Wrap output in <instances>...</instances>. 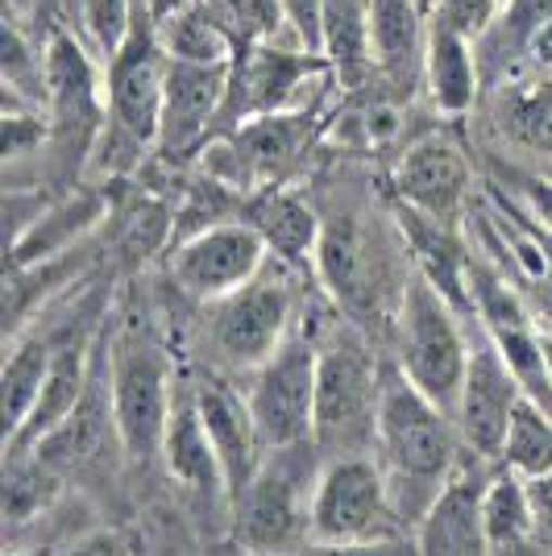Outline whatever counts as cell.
Segmentation results:
<instances>
[{
    "instance_id": "obj_1",
    "label": "cell",
    "mask_w": 552,
    "mask_h": 556,
    "mask_svg": "<svg viewBox=\"0 0 552 556\" xmlns=\"http://www.w3.org/2000/svg\"><path fill=\"white\" fill-rule=\"evenodd\" d=\"M412 270V254L394 220L391 200L382 212L349 204V200L324 212L316 278L324 282L328 300L353 320V328L366 332L369 325H382V320L391 325Z\"/></svg>"
},
{
    "instance_id": "obj_2",
    "label": "cell",
    "mask_w": 552,
    "mask_h": 556,
    "mask_svg": "<svg viewBox=\"0 0 552 556\" xmlns=\"http://www.w3.org/2000/svg\"><path fill=\"white\" fill-rule=\"evenodd\" d=\"M465 453H469V444L461 437L453 412L432 403L394 362H387L374 457L387 473L394 510L407 532L419 523V515L432 507L444 482L457 473Z\"/></svg>"
},
{
    "instance_id": "obj_3",
    "label": "cell",
    "mask_w": 552,
    "mask_h": 556,
    "mask_svg": "<svg viewBox=\"0 0 552 556\" xmlns=\"http://www.w3.org/2000/svg\"><path fill=\"white\" fill-rule=\"evenodd\" d=\"M166 71L171 59L162 50L154 22L141 17L129 42L104 63V129L96 138L88 179L121 184L141 166L154 163L166 104Z\"/></svg>"
},
{
    "instance_id": "obj_4",
    "label": "cell",
    "mask_w": 552,
    "mask_h": 556,
    "mask_svg": "<svg viewBox=\"0 0 552 556\" xmlns=\"http://www.w3.org/2000/svg\"><path fill=\"white\" fill-rule=\"evenodd\" d=\"M104 366H109V399L125 457L134 465L162 457V437L184 374H175L171 341L146 303L125 307L109 325Z\"/></svg>"
},
{
    "instance_id": "obj_5",
    "label": "cell",
    "mask_w": 552,
    "mask_h": 556,
    "mask_svg": "<svg viewBox=\"0 0 552 556\" xmlns=\"http://www.w3.org/2000/svg\"><path fill=\"white\" fill-rule=\"evenodd\" d=\"M333 100L250 116L225 134H216L191 166L216 175L221 184L237 187L241 195H253L262 187L300 184V175L324 150V125H328Z\"/></svg>"
},
{
    "instance_id": "obj_6",
    "label": "cell",
    "mask_w": 552,
    "mask_h": 556,
    "mask_svg": "<svg viewBox=\"0 0 552 556\" xmlns=\"http://www.w3.org/2000/svg\"><path fill=\"white\" fill-rule=\"evenodd\" d=\"M300 270L271 257L262 275L216 303H200V349L216 374H253L300 325Z\"/></svg>"
},
{
    "instance_id": "obj_7",
    "label": "cell",
    "mask_w": 552,
    "mask_h": 556,
    "mask_svg": "<svg viewBox=\"0 0 552 556\" xmlns=\"http://www.w3.org/2000/svg\"><path fill=\"white\" fill-rule=\"evenodd\" d=\"M324 453L316 441L271 448L250 486L233 498V540L246 556H283L312 544V494L321 482Z\"/></svg>"
},
{
    "instance_id": "obj_8",
    "label": "cell",
    "mask_w": 552,
    "mask_h": 556,
    "mask_svg": "<svg viewBox=\"0 0 552 556\" xmlns=\"http://www.w3.org/2000/svg\"><path fill=\"white\" fill-rule=\"evenodd\" d=\"M474 316L457 312L428 278L412 270L391 320L394 366L444 412L457 407L461 382L474 349Z\"/></svg>"
},
{
    "instance_id": "obj_9",
    "label": "cell",
    "mask_w": 552,
    "mask_h": 556,
    "mask_svg": "<svg viewBox=\"0 0 552 556\" xmlns=\"http://www.w3.org/2000/svg\"><path fill=\"white\" fill-rule=\"evenodd\" d=\"M382 370L362 332H337L321 341L316 366V428L312 441L328 457H362L378 444L382 412Z\"/></svg>"
},
{
    "instance_id": "obj_10",
    "label": "cell",
    "mask_w": 552,
    "mask_h": 556,
    "mask_svg": "<svg viewBox=\"0 0 552 556\" xmlns=\"http://www.w3.org/2000/svg\"><path fill=\"white\" fill-rule=\"evenodd\" d=\"M341 92L337 75L321 50H312L300 38H278L241 50L229 67V96L221 113V134L250 121V116L283 113L321 104Z\"/></svg>"
},
{
    "instance_id": "obj_11",
    "label": "cell",
    "mask_w": 552,
    "mask_h": 556,
    "mask_svg": "<svg viewBox=\"0 0 552 556\" xmlns=\"http://www.w3.org/2000/svg\"><path fill=\"white\" fill-rule=\"evenodd\" d=\"M478 187H482L478 163L469 141L457 134V121H432L387 163L391 200L428 212L444 225L465 220V208L478 195Z\"/></svg>"
},
{
    "instance_id": "obj_12",
    "label": "cell",
    "mask_w": 552,
    "mask_h": 556,
    "mask_svg": "<svg viewBox=\"0 0 552 556\" xmlns=\"http://www.w3.org/2000/svg\"><path fill=\"white\" fill-rule=\"evenodd\" d=\"M316 366H321V337L312 320L296 325V332L258 366L246 374V399L258 419V432L266 453L287 444L312 441L316 428Z\"/></svg>"
},
{
    "instance_id": "obj_13",
    "label": "cell",
    "mask_w": 552,
    "mask_h": 556,
    "mask_svg": "<svg viewBox=\"0 0 552 556\" xmlns=\"http://www.w3.org/2000/svg\"><path fill=\"white\" fill-rule=\"evenodd\" d=\"M407 532L394 510L387 473L374 453L362 457H328L312 494V540L353 544L378 535Z\"/></svg>"
},
{
    "instance_id": "obj_14",
    "label": "cell",
    "mask_w": 552,
    "mask_h": 556,
    "mask_svg": "<svg viewBox=\"0 0 552 556\" xmlns=\"http://www.w3.org/2000/svg\"><path fill=\"white\" fill-rule=\"evenodd\" d=\"M166 282L171 291H179L187 303H216L241 291L246 282L262 275L271 266V250L246 220H225L212 229L196 232L187 241H175L166 254Z\"/></svg>"
},
{
    "instance_id": "obj_15",
    "label": "cell",
    "mask_w": 552,
    "mask_h": 556,
    "mask_svg": "<svg viewBox=\"0 0 552 556\" xmlns=\"http://www.w3.org/2000/svg\"><path fill=\"white\" fill-rule=\"evenodd\" d=\"M478 129V141L486 146L490 159H503L515 166H540L552 163V63L528 67L524 75L506 79L490 88L469 116Z\"/></svg>"
},
{
    "instance_id": "obj_16",
    "label": "cell",
    "mask_w": 552,
    "mask_h": 556,
    "mask_svg": "<svg viewBox=\"0 0 552 556\" xmlns=\"http://www.w3.org/2000/svg\"><path fill=\"white\" fill-rule=\"evenodd\" d=\"M233 63H175L166 71V104L154 166L184 170L200 159L208 141L221 134V113L229 96Z\"/></svg>"
},
{
    "instance_id": "obj_17",
    "label": "cell",
    "mask_w": 552,
    "mask_h": 556,
    "mask_svg": "<svg viewBox=\"0 0 552 556\" xmlns=\"http://www.w3.org/2000/svg\"><path fill=\"white\" fill-rule=\"evenodd\" d=\"M162 465H166L171 482L184 494V503L191 507L196 519H204L208 528L229 519L233 494L229 482H225V469H221V457L208 441L196 382H179V391H175L171 424H166V437H162Z\"/></svg>"
},
{
    "instance_id": "obj_18",
    "label": "cell",
    "mask_w": 552,
    "mask_h": 556,
    "mask_svg": "<svg viewBox=\"0 0 552 556\" xmlns=\"http://www.w3.org/2000/svg\"><path fill=\"white\" fill-rule=\"evenodd\" d=\"M524 403V387L515 370L506 366L503 349L494 345V337L482 325H474V349H469V370L461 382L457 419L461 437L469 444V453H478L486 462H503V441L515 407Z\"/></svg>"
},
{
    "instance_id": "obj_19",
    "label": "cell",
    "mask_w": 552,
    "mask_h": 556,
    "mask_svg": "<svg viewBox=\"0 0 552 556\" xmlns=\"http://www.w3.org/2000/svg\"><path fill=\"white\" fill-rule=\"evenodd\" d=\"M499 462H486L478 453H465L457 473L444 482L432 507L419 515L412 528L415 553L419 556H490L486 544V519H482V498L490 469Z\"/></svg>"
},
{
    "instance_id": "obj_20",
    "label": "cell",
    "mask_w": 552,
    "mask_h": 556,
    "mask_svg": "<svg viewBox=\"0 0 552 556\" xmlns=\"http://www.w3.org/2000/svg\"><path fill=\"white\" fill-rule=\"evenodd\" d=\"M241 220L258 229V237L266 241L275 262L300 270V275H316L324 212L312 204V195L300 184L262 187V191L246 195Z\"/></svg>"
},
{
    "instance_id": "obj_21",
    "label": "cell",
    "mask_w": 552,
    "mask_h": 556,
    "mask_svg": "<svg viewBox=\"0 0 552 556\" xmlns=\"http://www.w3.org/2000/svg\"><path fill=\"white\" fill-rule=\"evenodd\" d=\"M196 399H200V416H204L208 441L221 457L229 494L237 498L241 490L250 486V478L258 473V465L266 457V444L258 432V419L250 412L246 387H233L225 374L216 378H196Z\"/></svg>"
},
{
    "instance_id": "obj_22",
    "label": "cell",
    "mask_w": 552,
    "mask_h": 556,
    "mask_svg": "<svg viewBox=\"0 0 552 556\" xmlns=\"http://www.w3.org/2000/svg\"><path fill=\"white\" fill-rule=\"evenodd\" d=\"M474 47L486 92L528 67L552 63V0H503L499 17Z\"/></svg>"
},
{
    "instance_id": "obj_23",
    "label": "cell",
    "mask_w": 552,
    "mask_h": 556,
    "mask_svg": "<svg viewBox=\"0 0 552 556\" xmlns=\"http://www.w3.org/2000/svg\"><path fill=\"white\" fill-rule=\"evenodd\" d=\"M419 96L440 121H457V125H465L478 113L486 96L474 38H465L457 29L432 22V17H428V50H424Z\"/></svg>"
},
{
    "instance_id": "obj_24",
    "label": "cell",
    "mask_w": 552,
    "mask_h": 556,
    "mask_svg": "<svg viewBox=\"0 0 552 556\" xmlns=\"http://www.w3.org/2000/svg\"><path fill=\"white\" fill-rule=\"evenodd\" d=\"M482 519L490 556H544L540 553V540H536V528H531L528 482L515 469H506L503 462L490 469Z\"/></svg>"
},
{
    "instance_id": "obj_25",
    "label": "cell",
    "mask_w": 552,
    "mask_h": 556,
    "mask_svg": "<svg viewBox=\"0 0 552 556\" xmlns=\"http://www.w3.org/2000/svg\"><path fill=\"white\" fill-rule=\"evenodd\" d=\"M341 88H357L374 75L369 47V0H324L321 42H316Z\"/></svg>"
},
{
    "instance_id": "obj_26",
    "label": "cell",
    "mask_w": 552,
    "mask_h": 556,
    "mask_svg": "<svg viewBox=\"0 0 552 556\" xmlns=\"http://www.w3.org/2000/svg\"><path fill=\"white\" fill-rule=\"evenodd\" d=\"M154 34L166 59L175 63H233L237 59V42L208 0H187L179 9H171L162 22H154Z\"/></svg>"
},
{
    "instance_id": "obj_27",
    "label": "cell",
    "mask_w": 552,
    "mask_h": 556,
    "mask_svg": "<svg viewBox=\"0 0 552 556\" xmlns=\"http://www.w3.org/2000/svg\"><path fill=\"white\" fill-rule=\"evenodd\" d=\"M54 328H29L22 341H13L4 362V441H13L34 416L38 399L47 391Z\"/></svg>"
},
{
    "instance_id": "obj_28",
    "label": "cell",
    "mask_w": 552,
    "mask_h": 556,
    "mask_svg": "<svg viewBox=\"0 0 552 556\" xmlns=\"http://www.w3.org/2000/svg\"><path fill=\"white\" fill-rule=\"evenodd\" d=\"M141 9L138 0H75L67 25L88 42L100 63H109L116 50L129 42V34L138 29Z\"/></svg>"
},
{
    "instance_id": "obj_29",
    "label": "cell",
    "mask_w": 552,
    "mask_h": 556,
    "mask_svg": "<svg viewBox=\"0 0 552 556\" xmlns=\"http://www.w3.org/2000/svg\"><path fill=\"white\" fill-rule=\"evenodd\" d=\"M503 465L515 469L519 478L552 473V416L544 407H536L531 399H524L511 416L503 441Z\"/></svg>"
},
{
    "instance_id": "obj_30",
    "label": "cell",
    "mask_w": 552,
    "mask_h": 556,
    "mask_svg": "<svg viewBox=\"0 0 552 556\" xmlns=\"http://www.w3.org/2000/svg\"><path fill=\"white\" fill-rule=\"evenodd\" d=\"M208 4L221 13V22H225V29L233 34V42H237V54L258 47V42L300 38L291 29V17H287L283 0H208Z\"/></svg>"
},
{
    "instance_id": "obj_31",
    "label": "cell",
    "mask_w": 552,
    "mask_h": 556,
    "mask_svg": "<svg viewBox=\"0 0 552 556\" xmlns=\"http://www.w3.org/2000/svg\"><path fill=\"white\" fill-rule=\"evenodd\" d=\"M490 163H494V179L552 232V179L549 175H544V170H531V166L503 163V159H490Z\"/></svg>"
},
{
    "instance_id": "obj_32",
    "label": "cell",
    "mask_w": 552,
    "mask_h": 556,
    "mask_svg": "<svg viewBox=\"0 0 552 556\" xmlns=\"http://www.w3.org/2000/svg\"><path fill=\"white\" fill-rule=\"evenodd\" d=\"M499 9H503V0H428V17L432 22L449 25V29H457L474 42L490 29Z\"/></svg>"
},
{
    "instance_id": "obj_33",
    "label": "cell",
    "mask_w": 552,
    "mask_h": 556,
    "mask_svg": "<svg viewBox=\"0 0 552 556\" xmlns=\"http://www.w3.org/2000/svg\"><path fill=\"white\" fill-rule=\"evenodd\" d=\"M283 556H419L415 553L412 532L378 535V540H353V544H328V540H312L296 553Z\"/></svg>"
},
{
    "instance_id": "obj_34",
    "label": "cell",
    "mask_w": 552,
    "mask_h": 556,
    "mask_svg": "<svg viewBox=\"0 0 552 556\" xmlns=\"http://www.w3.org/2000/svg\"><path fill=\"white\" fill-rule=\"evenodd\" d=\"M524 482H528L531 528H536V540H540V553L552 556V473L524 478Z\"/></svg>"
},
{
    "instance_id": "obj_35",
    "label": "cell",
    "mask_w": 552,
    "mask_h": 556,
    "mask_svg": "<svg viewBox=\"0 0 552 556\" xmlns=\"http://www.w3.org/2000/svg\"><path fill=\"white\" fill-rule=\"evenodd\" d=\"M59 556H134V548L125 544L121 532H109V528H96V532H84L71 540V548H63Z\"/></svg>"
},
{
    "instance_id": "obj_36",
    "label": "cell",
    "mask_w": 552,
    "mask_h": 556,
    "mask_svg": "<svg viewBox=\"0 0 552 556\" xmlns=\"http://www.w3.org/2000/svg\"><path fill=\"white\" fill-rule=\"evenodd\" d=\"M287 17H291V29L300 34L308 47L316 50L321 42V13H324V0H283Z\"/></svg>"
},
{
    "instance_id": "obj_37",
    "label": "cell",
    "mask_w": 552,
    "mask_h": 556,
    "mask_svg": "<svg viewBox=\"0 0 552 556\" xmlns=\"http://www.w3.org/2000/svg\"><path fill=\"white\" fill-rule=\"evenodd\" d=\"M179 4H187V0H138V9L146 22H162V17H166L171 9H179Z\"/></svg>"
},
{
    "instance_id": "obj_38",
    "label": "cell",
    "mask_w": 552,
    "mask_h": 556,
    "mask_svg": "<svg viewBox=\"0 0 552 556\" xmlns=\"http://www.w3.org/2000/svg\"><path fill=\"white\" fill-rule=\"evenodd\" d=\"M54 9H59V17L67 22V17H71V9H75V0H54Z\"/></svg>"
},
{
    "instance_id": "obj_39",
    "label": "cell",
    "mask_w": 552,
    "mask_h": 556,
    "mask_svg": "<svg viewBox=\"0 0 552 556\" xmlns=\"http://www.w3.org/2000/svg\"><path fill=\"white\" fill-rule=\"evenodd\" d=\"M544 341H549V370H552V328H544Z\"/></svg>"
},
{
    "instance_id": "obj_40",
    "label": "cell",
    "mask_w": 552,
    "mask_h": 556,
    "mask_svg": "<svg viewBox=\"0 0 552 556\" xmlns=\"http://www.w3.org/2000/svg\"><path fill=\"white\" fill-rule=\"evenodd\" d=\"M540 170H544V175H549V179H552V163H549V166H540Z\"/></svg>"
}]
</instances>
